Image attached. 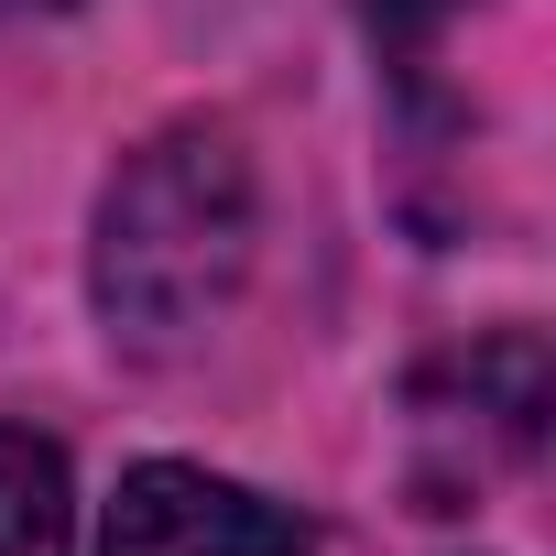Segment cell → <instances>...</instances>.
Segmentation results:
<instances>
[{
	"mask_svg": "<svg viewBox=\"0 0 556 556\" xmlns=\"http://www.w3.org/2000/svg\"><path fill=\"white\" fill-rule=\"evenodd\" d=\"M262 251V197H251V153L218 121H175L153 142L121 153V175L99 186V229H88V306L110 328V350L131 361H175L197 350Z\"/></svg>",
	"mask_w": 556,
	"mask_h": 556,
	"instance_id": "obj_1",
	"label": "cell"
},
{
	"mask_svg": "<svg viewBox=\"0 0 556 556\" xmlns=\"http://www.w3.org/2000/svg\"><path fill=\"white\" fill-rule=\"evenodd\" d=\"M458 12H469V0H361L371 45H382V55H393L404 77H426V45H437V34H447Z\"/></svg>",
	"mask_w": 556,
	"mask_h": 556,
	"instance_id": "obj_4",
	"label": "cell"
},
{
	"mask_svg": "<svg viewBox=\"0 0 556 556\" xmlns=\"http://www.w3.org/2000/svg\"><path fill=\"white\" fill-rule=\"evenodd\" d=\"M0 12H66V0H0Z\"/></svg>",
	"mask_w": 556,
	"mask_h": 556,
	"instance_id": "obj_5",
	"label": "cell"
},
{
	"mask_svg": "<svg viewBox=\"0 0 556 556\" xmlns=\"http://www.w3.org/2000/svg\"><path fill=\"white\" fill-rule=\"evenodd\" d=\"M66 534H77L66 447L34 426H0V556H66Z\"/></svg>",
	"mask_w": 556,
	"mask_h": 556,
	"instance_id": "obj_3",
	"label": "cell"
},
{
	"mask_svg": "<svg viewBox=\"0 0 556 556\" xmlns=\"http://www.w3.org/2000/svg\"><path fill=\"white\" fill-rule=\"evenodd\" d=\"M317 523L251 480H218L197 458H142L110 491L99 556H306Z\"/></svg>",
	"mask_w": 556,
	"mask_h": 556,
	"instance_id": "obj_2",
	"label": "cell"
}]
</instances>
